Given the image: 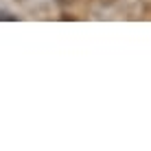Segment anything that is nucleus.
Here are the masks:
<instances>
[{
	"label": "nucleus",
	"instance_id": "obj_1",
	"mask_svg": "<svg viewBox=\"0 0 151 151\" xmlns=\"http://www.w3.org/2000/svg\"><path fill=\"white\" fill-rule=\"evenodd\" d=\"M0 20H15V15L7 13V11H0Z\"/></svg>",
	"mask_w": 151,
	"mask_h": 151
}]
</instances>
